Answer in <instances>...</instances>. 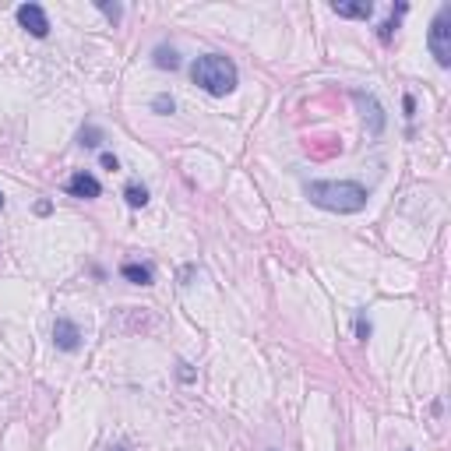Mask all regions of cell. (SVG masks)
I'll use <instances>...</instances> for the list:
<instances>
[{"label": "cell", "instance_id": "6da1fadb", "mask_svg": "<svg viewBox=\"0 0 451 451\" xmlns=\"http://www.w3.org/2000/svg\"><path fill=\"white\" fill-rule=\"evenodd\" d=\"M307 201L324 208V212H335V215H353V212H363L367 208V187L356 184V180H310L303 187Z\"/></svg>", "mask_w": 451, "mask_h": 451}, {"label": "cell", "instance_id": "7a4b0ae2", "mask_svg": "<svg viewBox=\"0 0 451 451\" xmlns=\"http://www.w3.org/2000/svg\"><path fill=\"white\" fill-rule=\"evenodd\" d=\"M237 64L222 53H205L191 64V81L208 95H230L237 88Z\"/></svg>", "mask_w": 451, "mask_h": 451}, {"label": "cell", "instance_id": "3957f363", "mask_svg": "<svg viewBox=\"0 0 451 451\" xmlns=\"http://www.w3.org/2000/svg\"><path fill=\"white\" fill-rule=\"evenodd\" d=\"M427 46L434 53L437 68H451V4H444L434 22H430V32H427Z\"/></svg>", "mask_w": 451, "mask_h": 451}, {"label": "cell", "instance_id": "277c9868", "mask_svg": "<svg viewBox=\"0 0 451 451\" xmlns=\"http://www.w3.org/2000/svg\"><path fill=\"white\" fill-rule=\"evenodd\" d=\"M53 346L61 353H78L81 349V328L71 317H56L53 321Z\"/></svg>", "mask_w": 451, "mask_h": 451}, {"label": "cell", "instance_id": "5b68a950", "mask_svg": "<svg viewBox=\"0 0 451 451\" xmlns=\"http://www.w3.org/2000/svg\"><path fill=\"white\" fill-rule=\"evenodd\" d=\"M15 18H18V25H22L25 32H32L35 39H46V35H49V18H46V11H42L39 4H22V8L15 11Z\"/></svg>", "mask_w": 451, "mask_h": 451}, {"label": "cell", "instance_id": "8992f818", "mask_svg": "<svg viewBox=\"0 0 451 451\" xmlns=\"http://www.w3.org/2000/svg\"><path fill=\"white\" fill-rule=\"evenodd\" d=\"M68 194H71V198H85V201H92V198H99V194H102V184H99L92 173L78 169V173L68 180Z\"/></svg>", "mask_w": 451, "mask_h": 451}, {"label": "cell", "instance_id": "52a82bcc", "mask_svg": "<svg viewBox=\"0 0 451 451\" xmlns=\"http://www.w3.org/2000/svg\"><path fill=\"white\" fill-rule=\"evenodd\" d=\"M331 15L338 18H356V22H367L374 15V4L370 0H356V4H331Z\"/></svg>", "mask_w": 451, "mask_h": 451}, {"label": "cell", "instance_id": "ba28073f", "mask_svg": "<svg viewBox=\"0 0 451 451\" xmlns=\"http://www.w3.org/2000/svg\"><path fill=\"white\" fill-rule=\"evenodd\" d=\"M120 275H124L127 282H134V286H152V282H155L152 268H148V264H138V261H124V264H120Z\"/></svg>", "mask_w": 451, "mask_h": 451}, {"label": "cell", "instance_id": "9c48e42d", "mask_svg": "<svg viewBox=\"0 0 451 451\" xmlns=\"http://www.w3.org/2000/svg\"><path fill=\"white\" fill-rule=\"evenodd\" d=\"M353 99H356L363 109H370V134H381V131H384V113H381L377 99L367 95V92H353Z\"/></svg>", "mask_w": 451, "mask_h": 451}, {"label": "cell", "instance_id": "30bf717a", "mask_svg": "<svg viewBox=\"0 0 451 451\" xmlns=\"http://www.w3.org/2000/svg\"><path fill=\"white\" fill-rule=\"evenodd\" d=\"M152 64H155L159 71H177V68H180V53H177L173 46H155Z\"/></svg>", "mask_w": 451, "mask_h": 451}, {"label": "cell", "instance_id": "8fae6325", "mask_svg": "<svg viewBox=\"0 0 451 451\" xmlns=\"http://www.w3.org/2000/svg\"><path fill=\"white\" fill-rule=\"evenodd\" d=\"M406 11H409L406 4H399V8H395V11H391V22H384V25L377 29V39H381V42H391V35H395V29H399V18H402Z\"/></svg>", "mask_w": 451, "mask_h": 451}, {"label": "cell", "instance_id": "7c38bea8", "mask_svg": "<svg viewBox=\"0 0 451 451\" xmlns=\"http://www.w3.org/2000/svg\"><path fill=\"white\" fill-rule=\"evenodd\" d=\"M124 198H127L131 208H145V205H148V187H145V184H127V187H124Z\"/></svg>", "mask_w": 451, "mask_h": 451}, {"label": "cell", "instance_id": "4fadbf2b", "mask_svg": "<svg viewBox=\"0 0 451 451\" xmlns=\"http://www.w3.org/2000/svg\"><path fill=\"white\" fill-rule=\"evenodd\" d=\"M152 109L159 113V117H169V113L177 109V102H173V95H166V92H162V95H155V99H152Z\"/></svg>", "mask_w": 451, "mask_h": 451}, {"label": "cell", "instance_id": "5bb4252c", "mask_svg": "<svg viewBox=\"0 0 451 451\" xmlns=\"http://www.w3.org/2000/svg\"><path fill=\"white\" fill-rule=\"evenodd\" d=\"M99 141H102V131H99L95 124H88V127H81V145H85V148H95Z\"/></svg>", "mask_w": 451, "mask_h": 451}, {"label": "cell", "instance_id": "9a60e30c", "mask_svg": "<svg viewBox=\"0 0 451 451\" xmlns=\"http://www.w3.org/2000/svg\"><path fill=\"white\" fill-rule=\"evenodd\" d=\"M95 8H99L109 22H120V18H124V8H120V4H106V0H95Z\"/></svg>", "mask_w": 451, "mask_h": 451}, {"label": "cell", "instance_id": "2e32d148", "mask_svg": "<svg viewBox=\"0 0 451 451\" xmlns=\"http://www.w3.org/2000/svg\"><path fill=\"white\" fill-rule=\"evenodd\" d=\"M356 338H360V342H367V338H370V321H367L363 310L356 314Z\"/></svg>", "mask_w": 451, "mask_h": 451}, {"label": "cell", "instance_id": "e0dca14e", "mask_svg": "<svg viewBox=\"0 0 451 451\" xmlns=\"http://www.w3.org/2000/svg\"><path fill=\"white\" fill-rule=\"evenodd\" d=\"M99 162H102V169H109V173H117V169H120V159L113 155V152H102V155H99Z\"/></svg>", "mask_w": 451, "mask_h": 451}, {"label": "cell", "instance_id": "ac0fdd59", "mask_svg": "<svg viewBox=\"0 0 451 451\" xmlns=\"http://www.w3.org/2000/svg\"><path fill=\"white\" fill-rule=\"evenodd\" d=\"M402 109H406V117L413 120V117H416V99H413V95H406V99H402Z\"/></svg>", "mask_w": 451, "mask_h": 451}, {"label": "cell", "instance_id": "d6986e66", "mask_svg": "<svg viewBox=\"0 0 451 451\" xmlns=\"http://www.w3.org/2000/svg\"><path fill=\"white\" fill-rule=\"evenodd\" d=\"M0 208H4V194H0Z\"/></svg>", "mask_w": 451, "mask_h": 451}, {"label": "cell", "instance_id": "ffe728a7", "mask_svg": "<svg viewBox=\"0 0 451 451\" xmlns=\"http://www.w3.org/2000/svg\"><path fill=\"white\" fill-rule=\"evenodd\" d=\"M113 451H127V448H113Z\"/></svg>", "mask_w": 451, "mask_h": 451}]
</instances>
